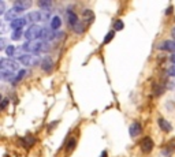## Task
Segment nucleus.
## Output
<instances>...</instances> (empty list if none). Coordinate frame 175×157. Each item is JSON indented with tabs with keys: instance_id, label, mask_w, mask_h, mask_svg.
I'll list each match as a JSON object with an SVG mask.
<instances>
[{
	"instance_id": "obj_31",
	"label": "nucleus",
	"mask_w": 175,
	"mask_h": 157,
	"mask_svg": "<svg viewBox=\"0 0 175 157\" xmlns=\"http://www.w3.org/2000/svg\"><path fill=\"white\" fill-rule=\"evenodd\" d=\"M168 75H170V76H175V66H172V67L168 70Z\"/></svg>"
},
{
	"instance_id": "obj_32",
	"label": "nucleus",
	"mask_w": 175,
	"mask_h": 157,
	"mask_svg": "<svg viewBox=\"0 0 175 157\" xmlns=\"http://www.w3.org/2000/svg\"><path fill=\"white\" fill-rule=\"evenodd\" d=\"M170 14H172V6H168L166 10V15H170Z\"/></svg>"
},
{
	"instance_id": "obj_5",
	"label": "nucleus",
	"mask_w": 175,
	"mask_h": 157,
	"mask_svg": "<svg viewBox=\"0 0 175 157\" xmlns=\"http://www.w3.org/2000/svg\"><path fill=\"white\" fill-rule=\"evenodd\" d=\"M153 149V139L151 137H145L141 141V150L144 153H151Z\"/></svg>"
},
{
	"instance_id": "obj_18",
	"label": "nucleus",
	"mask_w": 175,
	"mask_h": 157,
	"mask_svg": "<svg viewBox=\"0 0 175 157\" xmlns=\"http://www.w3.org/2000/svg\"><path fill=\"white\" fill-rule=\"evenodd\" d=\"M75 146H77V138L71 137V138L68 139V142L66 144V150L70 153V152H73V150H74V148H75Z\"/></svg>"
},
{
	"instance_id": "obj_6",
	"label": "nucleus",
	"mask_w": 175,
	"mask_h": 157,
	"mask_svg": "<svg viewBox=\"0 0 175 157\" xmlns=\"http://www.w3.org/2000/svg\"><path fill=\"white\" fill-rule=\"evenodd\" d=\"M26 18H17V19H14L13 22H10V27L13 29L14 31L15 30H22L23 27H25V25H26Z\"/></svg>"
},
{
	"instance_id": "obj_4",
	"label": "nucleus",
	"mask_w": 175,
	"mask_h": 157,
	"mask_svg": "<svg viewBox=\"0 0 175 157\" xmlns=\"http://www.w3.org/2000/svg\"><path fill=\"white\" fill-rule=\"evenodd\" d=\"M19 63H22L23 66H27V67H33V66H36L37 63H38V58L36 56H33V55H21L18 58Z\"/></svg>"
},
{
	"instance_id": "obj_33",
	"label": "nucleus",
	"mask_w": 175,
	"mask_h": 157,
	"mask_svg": "<svg viewBox=\"0 0 175 157\" xmlns=\"http://www.w3.org/2000/svg\"><path fill=\"white\" fill-rule=\"evenodd\" d=\"M100 157H108V154H107V150H104L103 153H101V156Z\"/></svg>"
},
{
	"instance_id": "obj_15",
	"label": "nucleus",
	"mask_w": 175,
	"mask_h": 157,
	"mask_svg": "<svg viewBox=\"0 0 175 157\" xmlns=\"http://www.w3.org/2000/svg\"><path fill=\"white\" fill-rule=\"evenodd\" d=\"M60 26H62V19L59 18V17H54V18L51 19V29L54 31L58 30Z\"/></svg>"
},
{
	"instance_id": "obj_1",
	"label": "nucleus",
	"mask_w": 175,
	"mask_h": 157,
	"mask_svg": "<svg viewBox=\"0 0 175 157\" xmlns=\"http://www.w3.org/2000/svg\"><path fill=\"white\" fill-rule=\"evenodd\" d=\"M23 51L27 52H48L51 45L47 41H27L23 44Z\"/></svg>"
},
{
	"instance_id": "obj_28",
	"label": "nucleus",
	"mask_w": 175,
	"mask_h": 157,
	"mask_svg": "<svg viewBox=\"0 0 175 157\" xmlns=\"http://www.w3.org/2000/svg\"><path fill=\"white\" fill-rule=\"evenodd\" d=\"M7 105H8V100L7 99H3V101H1V109H6V108H7Z\"/></svg>"
},
{
	"instance_id": "obj_16",
	"label": "nucleus",
	"mask_w": 175,
	"mask_h": 157,
	"mask_svg": "<svg viewBox=\"0 0 175 157\" xmlns=\"http://www.w3.org/2000/svg\"><path fill=\"white\" fill-rule=\"evenodd\" d=\"M14 6L15 7H19V8H22V10H26L29 8L31 6V1H25V0H17L15 3H14Z\"/></svg>"
},
{
	"instance_id": "obj_21",
	"label": "nucleus",
	"mask_w": 175,
	"mask_h": 157,
	"mask_svg": "<svg viewBox=\"0 0 175 157\" xmlns=\"http://www.w3.org/2000/svg\"><path fill=\"white\" fill-rule=\"evenodd\" d=\"M22 33H23L22 30H15L13 34H11V40H14V41L21 40V38H22ZM23 34H25V33H23Z\"/></svg>"
},
{
	"instance_id": "obj_23",
	"label": "nucleus",
	"mask_w": 175,
	"mask_h": 157,
	"mask_svg": "<svg viewBox=\"0 0 175 157\" xmlns=\"http://www.w3.org/2000/svg\"><path fill=\"white\" fill-rule=\"evenodd\" d=\"M14 53H15V47H14V45H8V47L6 48V55H8L10 58H11Z\"/></svg>"
},
{
	"instance_id": "obj_20",
	"label": "nucleus",
	"mask_w": 175,
	"mask_h": 157,
	"mask_svg": "<svg viewBox=\"0 0 175 157\" xmlns=\"http://www.w3.org/2000/svg\"><path fill=\"white\" fill-rule=\"evenodd\" d=\"M114 37H115V30H111V31H108V33H107V36L104 37V40H103V44H104V45H107L108 42H109V41L112 40Z\"/></svg>"
},
{
	"instance_id": "obj_7",
	"label": "nucleus",
	"mask_w": 175,
	"mask_h": 157,
	"mask_svg": "<svg viewBox=\"0 0 175 157\" xmlns=\"http://www.w3.org/2000/svg\"><path fill=\"white\" fill-rule=\"evenodd\" d=\"M141 131H142V126H141V123L139 122H133L130 126V129H129V134H130V137H138L139 134H141Z\"/></svg>"
},
{
	"instance_id": "obj_3",
	"label": "nucleus",
	"mask_w": 175,
	"mask_h": 157,
	"mask_svg": "<svg viewBox=\"0 0 175 157\" xmlns=\"http://www.w3.org/2000/svg\"><path fill=\"white\" fill-rule=\"evenodd\" d=\"M0 67L1 70H4V71H10V72H14L15 70H18V63L15 62V60H11V59H1L0 60Z\"/></svg>"
},
{
	"instance_id": "obj_10",
	"label": "nucleus",
	"mask_w": 175,
	"mask_h": 157,
	"mask_svg": "<svg viewBox=\"0 0 175 157\" xmlns=\"http://www.w3.org/2000/svg\"><path fill=\"white\" fill-rule=\"evenodd\" d=\"M26 19H27V22H31V23L34 22V23H37V22H40L41 19H43V14H41L40 11H33V13L27 14Z\"/></svg>"
},
{
	"instance_id": "obj_9",
	"label": "nucleus",
	"mask_w": 175,
	"mask_h": 157,
	"mask_svg": "<svg viewBox=\"0 0 175 157\" xmlns=\"http://www.w3.org/2000/svg\"><path fill=\"white\" fill-rule=\"evenodd\" d=\"M159 48L162 51H167V52H175V41H163L162 44L159 45Z\"/></svg>"
},
{
	"instance_id": "obj_17",
	"label": "nucleus",
	"mask_w": 175,
	"mask_h": 157,
	"mask_svg": "<svg viewBox=\"0 0 175 157\" xmlns=\"http://www.w3.org/2000/svg\"><path fill=\"white\" fill-rule=\"evenodd\" d=\"M0 75H1V79L3 81H15L14 79V72H10V71H4V70H1L0 72Z\"/></svg>"
},
{
	"instance_id": "obj_27",
	"label": "nucleus",
	"mask_w": 175,
	"mask_h": 157,
	"mask_svg": "<svg viewBox=\"0 0 175 157\" xmlns=\"http://www.w3.org/2000/svg\"><path fill=\"white\" fill-rule=\"evenodd\" d=\"M0 14L6 15V4H4V1H1V0H0Z\"/></svg>"
},
{
	"instance_id": "obj_8",
	"label": "nucleus",
	"mask_w": 175,
	"mask_h": 157,
	"mask_svg": "<svg viewBox=\"0 0 175 157\" xmlns=\"http://www.w3.org/2000/svg\"><path fill=\"white\" fill-rule=\"evenodd\" d=\"M54 62H52V59L51 58H44L43 59V62H41V68H43V71L44 72H52L54 70Z\"/></svg>"
},
{
	"instance_id": "obj_24",
	"label": "nucleus",
	"mask_w": 175,
	"mask_h": 157,
	"mask_svg": "<svg viewBox=\"0 0 175 157\" xmlns=\"http://www.w3.org/2000/svg\"><path fill=\"white\" fill-rule=\"evenodd\" d=\"M166 90V88L162 85H156V88H155V96H160V94L163 93Z\"/></svg>"
},
{
	"instance_id": "obj_14",
	"label": "nucleus",
	"mask_w": 175,
	"mask_h": 157,
	"mask_svg": "<svg viewBox=\"0 0 175 157\" xmlns=\"http://www.w3.org/2000/svg\"><path fill=\"white\" fill-rule=\"evenodd\" d=\"M84 18H85V22L88 23V25H90V23L94 21V14L92 10H84Z\"/></svg>"
},
{
	"instance_id": "obj_25",
	"label": "nucleus",
	"mask_w": 175,
	"mask_h": 157,
	"mask_svg": "<svg viewBox=\"0 0 175 157\" xmlns=\"http://www.w3.org/2000/svg\"><path fill=\"white\" fill-rule=\"evenodd\" d=\"M38 6L43 7V8H50L51 6H52V3H51V1H43V0H40V1H38Z\"/></svg>"
},
{
	"instance_id": "obj_19",
	"label": "nucleus",
	"mask_w": 175,
	"mask_h": 157,
	"mask_svg": "<svg viewBox=\"0 0 175 157\" xmlns=\"http://www.w3.org/2000/svg\"><path fill=\"white\" fill-rule=\"evenodd\" d=\"M73 30L75 31L77 34H82V33L85 31V26H84V23H82V22H78L77 25L73 26Z\"/></svg>"
},
{
	"instance_id": "obj_2",
	"label": "nucleus",
	"mask_w": 175,
	"mask_h": 157,
	"mask_svg": "<svg viewBox=\"0 0 175 157\" xmlns=\"http://www.w3.org/2000/svg\"><path fill=\"white\" fill-rule=\"evenodd\" d=\"M41 29L40 26H37V25H33V26H30L29 29H27L26 31H25V38H26L27 41H34L37 40V38H40L41 37Z\"/></svg>"
},
{
	"instance_id": "obj_22",
	"label": "nucleus",
	"mask_w": 175,
	"mask_h": 157,
	"mask_svg": "<svg viewBox=\"0 0 175 157\" xmlns=\"http://www.w3.org/2000/svg\"><path fill=\"white\" fill-rule=\"evenodd\" d=\"M125 27V23H123V21L122 19H116L115 21V23H114V30H122Z\"/></svg>"
},
{
	"instance_id": "obj_26",
	"label": "nucleus",
	"mask_w": 175,
	"mask_h": 157,
	"mask_svg": "<svg viewBox=\"0 0 175 157\" xmlns=\"http://www.w3.org/2000/svg\"><path fill=\"white\" fill-rule=\"evenodd\" d=\"M25 75H26V71H25V70H21V71H18V75H17V78H15V81H14V82L21 81V79H22Z\"/></svg>"
},
{
	"instance_id": "obj_13",
	"label": "nucleus",
	"mask_w": 175,
	"mask_h": 157,
	"mask_svg": "<svg viewBox=\"0 0 175 157\" xmlns=\"http://www.w3.org/2000/svg\"><path fill=\"white\" fill-rule=\"evenodd\" d=\"M34 142H36V138H34V137H31V135H27V137H25V138L21 139V144H22V146H25L26 149L31 148V146L34 145Z\"/></svg>"
},
{
	"instance_id": "obj_11",
	"label": "nucleus",
	"mask_w": 175,
	"mask_h": 157,
	"mask_svg": "<svg viewBox=\"0 0 175 157\" xmlns=\"http://www.w3.org/2000/svg\"><path fill=\"white\" fill-rule=\"evenodd\" d=\"M157 124H159V127H160L163 131H166V133L172 131V126L168 123V120L163 119V117H159V119H157Z\"/></svg>"
},
{
	"instance_id": "obj_35",
	"label": "nucleus",
	"mask_w": 175,
	"mask_h": 157,
	"mask_svg": "<svg viewBox=\"0 0 175 157\" xmlns=\"http://www.w3.org/2000/svg\"><path fill=\"white\" fill-rule=\"evenodd\" d=\"M174 31H175V30H174Z\"/></svg>"
},
{
	"instance_id": "obj_30",
	"label": "nucleus",
	"mask_w": 175,
	"mask_h": 157,
	"mask_svg": "<svg viewBox=\"0 0 175 157\" xmlns=\"http://www.w3.org/2000/svg\"><path fill=\"white\" fill-rule=\"evenodd\" d=\"M59 124V120H56V122H54V123H51L50 126H48V131H51L52 130V129H54V127H56V126Z\"/></svg>"
},
{
	"instance_id": "obj_34",
	"label": "nucleus",
	"mask_w": 175,
	"mask_h": 157,
	"mask_svg": "<svg viewBox=\"0 0 175 157\" xmlns=\"http://www.w3.org/2000/svg\"><path fill=\"white\" fill-rule=\"evenodd\" d=\"M170 59H171V62H172V63L175 64V53H174V55H171V58H170Z\"/></svg>"
},
{
	"instance_id": "obj_12",
	"label": "nucleus",
	"mask_w": 175,
	"mask_h": 157,
	"mask_svg": "<svg viewBox=\"0 0 175 157\" xmlns=\"http://www.w3.org/2000/svg\"><path fill=\"white\" fill-rule=\"evenodd\" d=\"M67 21H68V25H70L71 27L79 22V21H78V15H77L74 11H71V10H68L67 11Z\"/></svg>"
},
{
	"instance_id": "obj_29",
	"label": "nucleus",
	"mask_w": 175,
	"mask_h": 157,
	"mask_svg": "<svg viewBox=\"0 0 175 157\" xmlns=\"http://www.w3.org/2000/svg\"><path fill=\"white\" fill-rule=\"evenodd\" d=\"M6 48H7V47H6V38H1V40H0V49L6 51Z\"/></svg>"
}]
</instances>
